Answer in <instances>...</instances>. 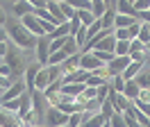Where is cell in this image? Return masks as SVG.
Returning a JSON list of instances; mask_svg holds the SVG:
<instances>
[{
    "label": "cell",
    "mask_w": 150,
    "mask_h": 127,
    "mask_svg": "<svg viewBox=\"0 0 150 127\" xmlns=\"http://www.w3.org/2000/svg\"><path fill=\"white\" fill-rule=\"evenodd\" d=\"M130 45H132L130 54H132V52H146V43H141L139 39H132V41H130Z\"/></svg>",
    "instance_id": "obj_38"
},
{
    "label": "cell",
    "mask_w": 150,
    "mask_h": 127,
    "mask_svg": "<svg viewBox=\"0 0 150 127\" xmlns=\"http://www.w3.org/2000/svg\"><path fill=\"white\" fill-rule=\"evenodd\" d=\"M28 2L37 9H48V0H28Z\"/></svg>",
    "instance_id": "obj_42"
},
{
    "label": "cell",
    "mask_w": 150,
    "mask_h": 127,
    "mask_svg": "<svg viewBox=\"0 0 150 127\" xmlns=\"http://www.w3.org/2000/svg\"><path fill=\"white\" fill-rule=\"evenodd\" d=\"M48 2H66V0H48Z\"/></svg>",
    "instance_id": "obj_47"
},
{
    "label": "cell",
    "mask_w": 150,
    "mask_h": 127,
    "mask_svg": "<svg viewBox=\"0 0 150 127\" xmlns=\"http://www.w3.org/2000/svg\"><path fill=\"white\" fill-rule=\"evenodd\" d=\"M137 39H139L141 43H146V45L150 43V30H148V25H146V23H143V27H141V32H139V36H137Z\"/></svg>",
    "instance_id": "obj_36"
},
{
    "label": "cell",
    "mask_w": 150,
    "mask_h": 127,
    "mask_svg": "<svg viewBox=\"0 0 150 127\" xmlns=\"http://www.w3.org/2000/svg\"><path fill=\"white\" fill-rule=\"evenodd\" d=\"M7 23V14H5V9L0 7V25H5Z\"/></svg>",
    "instance_id": "obj_46"
},
{
    "label": "cell",
    "mask_w": 150,
    "mask_h": 127,
    "mask_svg": "<svg viewBox=\"0 0 150 127\" xmlns=\"http://www.w3.org/2000/svg\"><path fill=\"white\" fill-rule=\"evenodd\" d=\"M134 80L139 82V86H141L143 91H150V66H146V68H143V71H141Z\"/></svg>",
    "instance_id": "obj_19"
},
{
    "label": "cell",
    "mask_w": 150,
    "mask_h": 127,
    "mask_svg": "<svg viewBox=\"0 0 150 127\" xmlns=\"http://www.w3.org/2000/svg\"><path fill=\"white\" fill-rule=\"evenodd\" d=\"M84 125V111H77L68 116V127H82Z\"/></svg>",
    "instance_id": "obj_28"
},
{
    "label": "cell",
    "mask_w": 150,
    "mask_h": 127,
    "mask_svg": "<svg viewBox=\"0 0 150 127\" xmlns=\"http://www.w3.org/2000/svg\"><path fill=\"white\" fill-rule=\"evenodd\" d=\"M105 125H107V120H105V116L98 111V114H93V116L89 118V120H86L82 127H105Z\"/></svg>",
    "instance_id": "obj_24"
},
{
    "label": "cell",
    "mask_w": 150,
    "mask_h": 127,
    "mask_svg": "<svg viewBox=\"0 0 150 127\" xmlns=\"http://www.w3.org/2000/svg\"><path fill=\"white\" fill-rule=\"evenodd\" d=\"M109 91H112V84H109V82H105L103 86H98V102H100V104L109 98Z\"/></svg>",
    "instance_id": "obj_31"
},
{
    "label": "cell",
    "mask_w": 150,
    "mask_h": 127,
    "mask_svg": "<svg viewBox=\"0 0 150 127\" xmlns=\"http://www.w3.org/2000/svg\"><path fill=\"white\" fill-rule=\"evenodd\" d=\"M14 82L9 80V77H5V75H0V89H9Z\"/></svg>",
    "instance_id": "obj_43"
},
{
    "label": "cell",
    "mask_w": 150,
    "mask_h": 127,
    "mask_svg": "<svg viewBox=\"0 0 150 127\" xmlns=\"http://www.w3.org/2000/svg\"><path fill=\"white\" fill-rule=\"evenodd\" d=\"M21 23L28 27L32 34H37V36H43V34H46V30H43V25H41V20H39L34 14H28V16H23V18H21Z\"/></svg>",
    "instance_id": "obj_10"
},
{
    "label": "cell",
    "mask_w": 150,
    "mask_h": 127,
    "mask_svg": "<svg viewBox=\"0 0 150 127\" xmlns=\"http://www.w3.org/2000/svg\"><path fill=\"white\" fill-rule=\"evenodd\" d=\"M123 95L127 100H137L141 95V86L137 80H127V84H125V91H123Z\"/></svg>",
    "instance_id": "obj_16"
},
{
    "label": "cell",
    "mask_w": 150,
    "mask_h": 127,
    "mask_svg": "<svg viewBox=\"0 0 150 127\" xmlns=\"http://www.w3.org/2000/svg\"><path fill=\"white\" fill-rule=\"evenodd\" d=\"M34 50H37V61L41 64V66H48V59H50V36L48 34L39 36Z\"/></svg>",
    "instance_id": "obj_5"
},
{
    "label": "cell",
    "mask_w": 150,
    "mask_h": 127,
    "mask_svg": "<svg viewBox=\"0 0 150 127\" xmlns=\"http://www.w3.org/2000/svg\"><path fill=\"white\" fill-rule=\"evenodd\" d=\"M0 127H21V116L0 107Z\"/></svg>",
    "instance_id": "obj_11"
},
{
    "label": "cell",
    "mask_w": 150,
    "mask_h": 127,
    "mask_svg": "<svg viewBox=\"0 0 150 127\" xmlns=\"http://www.w3.org/2000/svg\"><path fill=\"white\" fill-rule=\"evenodd\" d=\"M116 43H118V39H116V36H105L103 41H100V43L96 45L93 50H105V52H112V54H116Z\"/></svg>",
    "instance_id": "obj_15"
},
{
    "label": "cell",
    "mask_w": 150,
    "mask_h": 127,
    "mask_svg": "<svg viewBox=\"0 0 150 127\" xmlns=\"http://www.w3.org/2000/svg\"><path fill=\"white\" fill-rule=\"evenodd\" d=\"M105 64L96 57L93 52H82V57H80V68H84V71H98V68H103Z\"/></svg>",
    "instance_id": "obj_9"
},
{
    "label": "cell",
    "mask_w": 150,
    "mask_h": 127,
    "mask_svg": "<svg viewBox=\"0 0 150 127\" xmlns=\"http://www.w3.org/2000/svg\"><path fill=\"white\" fill-rule=\"evenodd\" d=\"M68 116L71 114H64L62 109H57L50 104V109H48L46 114V127H62V125H68Z\"/></svg>",
    "instance_id": "obj_3"
},
{
    "label": "cell",
    "mask_w": 150,
    "mask_h": 127,
    "mask_svg": "<svg viewBox=\"0 0 150 127\" xmlns=\"http://www.w3.org/2000/svg\"><path fill=\"white\" fill-rule=\"evenodd\" d=\"M98 20L103 23V27H114V20H116V9L109 7V9L103 14V18H98Z\"/></svg>",
    "instance_id": "obj_23"
},
{
    "label": "cell",
    "mask_w": 150,
    "mask_h": 127,
    "mask_svg": "<svg viewBox=\"0 0 150 127\" xmlns=\"http://www.w3.org/2000/svg\"><path fill=\"white\" fill-rule=\"evenodd\" d=\"M143 64H146V61H132L130 66L125 68V73H123V77H125V80H134V77H137V75L141 73V68H143Z\"/></svg>",
    "instance_id": "obj_18"
},
{
    "label": "cell",
    "mask_w": 150,
    "mask_h": 127,
    "mask_svg": "<svg viewBox=\"0 0 150 127\" xmlns=\"http://www.w3.org/2000/svg\"><path fill=\"white\" fill-rule=\"evenodd\" d=\"M0 27H5V25H0Z\"/></svg>",
    "instance_id": "obj_53"
},
{
    "label": "cell",
    "mask_w": 150,
    "mask_h": 127,
    "mask_svg": "<svg viewBox=\"0 0 150 127\" xmlns=\"http://www.w3.org/2000/svg\"><path fill=\"white\" fill-rule=\"evenodd\" d=\"M2 61L11 68L14 80L25 77V71H28L30 64H28V59H25V54H23V48H18L14 41H9V50H7V54H5V59H2Z\"/></svg>",
    "instance_id": "obj_2"
},
{
    "label": "cell",
    "mask_w": 150,
    "mask_h": 127,
    "mask_svg": "<svg viewBox=\"0 0 150 127\" xmlns=\"http://www.w3.org/2000/svg\"><path fill=\"white\" fill-rule=\"evenodd\" d=\"M132 102H134V107L139 109V111H143V114H146V116L150 118V102H148V100H141V98H137V100H132Z\"/></svg>",
    "instance_id": "obj_32"
},
{
    "label": "cell",
    "mask_w": 150,
    "mask_h": 127,
    "mask_svg": "<svg viewBox=\"0 0 150 127\" xmlns=\"http://www.w3.org/2000/svg\"><path fill=\"white\" fill-rule=\"evenodd\" d=\"M59 5H62V11H64L66 20H71V18H75V14H77V11H75V9L71 7V5H66V2H59Z\"/></svg>",
    "instance_id": "obj_39"
},
{
    "label": "cell",
    "mask_w": 150,
    "mask_h": 127,
    "mask_svg": "<svg viewBox=\"0 0 150 127\" xmlns=\"http://www.w3.org/2000/svg\"><path fill=\"white\" fill-rule=\"evenodd\" d=\"M11 11H14L18 18H23V16H28V14H34V11H37V7H32L28 0H16V2L11 5Z\"/></svg>",
    "instance_id": "obj_14"
},
{
    "label": "cell",
    "mask_w": 150,
    "mask_h": 127,
    "mask_svg": "<svg viewBox=\"0 0 150 127\" xmlns=\"http://www.w3.org/2000/svg\"><path fill=\"white\" fill-rule=\"evenodd\" d=\"M43 66L39 61H30V66H28V71H25V86H28V91L32 93V91L37 89V75H39V71H41Z\"/></svg>",
    "instance_id": "obj_8"
},
{
    "label": "cell",
    "mask_w": 150,
    "mask_h": 127,
    "mask_svg": "<svg viewBox=\"0 0 150 127\" xmlns=\"http://www.w3.org/2000/svg\"><path fill=\"white\" fill-rule=\"evenodd\" d=\"M114 9H116V14L132 16V18L139 20V11L134 9V2H130V0H116V2H114Z\"/></svg>",
    "instance_id": "obj_12"
},
{
    "label": "cell",
    "mask_w": 150,
    "mask_h": 127,
    "mask_svg": "<svg viewBox=\"0 0 150 127\" xmlns=\"http://www.w3.org/2000/svg\"><path fill=\"white\" fill-rule=\"evenodd\" d=\"M141 27H143V23H141V20H137L134 25H130V27H127V32H130V39H137V36H139Z\"/></svg>",
    "instance_id": "obj_40"
},
{
    "label": "cell",
    "mask_w": 150,
    "mask_h": 127,
    "mask_svg": "<svg viewBox=\"0 0 150 127\" xmlns=\"http://www.w3.org/2000/svg\"><path fill=\"white\" fill-rule=\"evenodd\" d=\"M146 50H148V52H150V43H148V45H146Z\"/></svg>",
    "instance_id": "obj_48"
},
{
    "label": "cell",
    "mask_w": 150,
    "mask_h": 127,
    "mask_svg": "<svg viewBox=\"0 0 150 127\" xmlns=\"http://www.w3.org/2000/svg\"><path fill=\"white\" fill-rule=\"evenodd\" d=\"M34 127H46V125H34Z\"/></svg>",
    "instance_id": "obj_49"
},
{
    "label": "cell",
    "mask_w": 150,
    "mask_h": 127,
    "mask_svg": "<svg viewBox=\"0 0 150 127\" xmlns=\"http://www.w3.org/2000/svg\"><path fill=\"white\" fill-rule=\"evenodd\" d=\"M91 2H93V0H91Z\"/></svg>",
    "instance_id": "obj_55"
},
{
    "label": "cell",
    "mask_w": 150,
    "mask_h": 127,
    "mask_svg": "<svg viewBox=\"0 0 150 127\" xmlns=\"http://www.w3.org/2000/svg\"><path fill=\"white\" fill-rule=\"evenodd\" d=\"M91 71H84V68H77L73 73H66L64 75V84H86Z\"/></svg>",
    "instance_id": "obj_13"
},
{
    "label": "cell",
    "mask_w": 150,
    "mask_h": 127,
    "mask_svg": "<svg viewBox=\"0 0 150 127\" xmlns=\"http://www.w3.org/2000/svg\"><path fill=\"white\" fill-rule=\"evenodd\" d=\"M148 30H150V25H148Z\"/></svg>",
    "instance_id": "obj_54"
},
{
    "label": "cell",
    "mask_w": 150,
    "mask_h": 127,
    "mask_svg": "<svg viewBox=\"0 0 150 127\" xmlns=\"http://www.w3.org/2000/svg\"><path fill=\"white\" fill-rule=\"evenodd\" d=\"M68 27H71V36H75L77 32H80V30H82V20H80L77 16L71 18V20H68Z\"/></svg>",
    "instance_id": "obj_34"
},
{
    "label": "cell",
    "mask_w": 150,
    "mask_h": 127,
    "mask_svg": "<svg viewBox=\"0 0 150 127\" xmlns=\"http://www.w3.org/2000/svg\"><path fill=\"white\" fill-rule=\"evenodd\" d=\"M109 9V5L105 2V0H93V7H91V11H93L96 18H103V14Z\"/></svg>",
    "instance_id": "obj_26"
},
{
    "label": "cell",
    "mask_w": 150,
    "mask_h": 127,
    "mask_svg": "<svg viewBox=\"0 0 150 127\" xmlns=\"http://www.w3.org/2000/svg\"><path fill=\"white\" fill-rule=\"evenodd\" d=\"M25 91H28V86H25V80H16V82L9 86V89L2 91V95H0V104H5V102H9V100L21 98Z\"/></svg>",
    "instance_id": "obj_4"
},
{
    "label": "cell",
    "mask_w": 150,
    "mask_h": 127,
    "mask_svg": "<svg viewBox=\"0 0 150 127\" xmlns=\"http://www.w3.org/2000/svg\"><path fill=\"white\" fill-rule=\"evenodd\" d=\"M112 2H116V0H112Z\"/></svg>",
    "instance_id": "obj_52"
},
{
    "label": "cell",
    "mask_w": 150,
    "mask_h": 127,
    "mask_svg": "<svg viewBox=\"0 0 150 127\" xmlns=\"http://www.w3.org/2000/svg\"><path fill=\"white\" fill-rule=\"evenodd\" d=\"M0 107H5L7 111H16V114H18V109H21V98L9 100V102H5V104H0Z\"/></svg>",
    "instance_id": "obj_37"
},
{
    "label": "cell",
    "mask_w": 150,
    "mask_h": 127,
    "mask_svg": "<svg viewBox=\"0 0 150 127\" xmlns=\"http://www.w3.org/2000/svg\"><path fill=\"white\" fill-rule=\"evenodd\" d=\"M91 52H93V54H96V57H98V59H100L103 64H109L112 59H116V54H112V52H105V50H91Z\"/></svg>",
    "instance_id": "obj_33"
},
{
    "label": "cell",
    "mask_w": 150,
    "mask_h": 127,
    "mask_svg": "<svg viewBox=\"0 0 150 127\" xmlns=\"http://www.w3.org/2000/svg\"><path fill=\"white\" fill-rule=\"evenodd\" d=\"M125 84H127V80H125L123 75H114V89L118 91V93L125 91Z\"/></svg>",
    "instance_id": "obj_35"
},
{
    "label": "cell",
    "mask_w": 150,
    "mask_h": 127,
    "mask_svg": "<svg viewBox=\"0 0 150 127\" xmlns=\"http://www.w3.org/2000/svg\"><path fill=\"white\" fill-rule=\"evenodd\" d=\"M66 5H71L75 11H80V9L91 11V7H93V2H91V0H66Z\"/></svg>",
    "instance_id": "obj_25"
},
{
    "label": "cell",
    "mask_w": 150,
    "mask_h": 127,
    "mask_svg": "<svg viewBox=\"0 0 150 127\" xmlns=\"http://www.w3.org/2000/svg\"><path fill=\"white\" fill-rule=\"evenodd\" d=\"M7 50H9V41H7V43H0V57H2V59H5Z\"/></svg>",
    "instance_id": "obj_45"
},
{
    "label": "cell",
    "mask_w": 150,
    "mask_h": 127,
    "mask_svg": "<svg viewBox=\"0 0 150 127\" xmlns=\"http://www.w3.org/2000/svg\"><path fill=\"white\" fill-rule=\"evenodd\" d=\"M139 20H146V25H150V9L148 11H139Z\"/></svg>",
    "instance_id": "obj_44"
},
{
    "label": "cell",
    "mask_w": 150,
    "mask_h": 127,
    "mask_svg": "<svg viewBox=\"0 0 150 127\" xmlns=\"http://www.w3.org/2000/svg\"><path fill=\"white\" fill-rule=\"evenodd\" d=\"M68 34H71V27H68V20H66V23H62L59 27H55L48 36H50V41H52V39H64V36H68Z\"/></svg>",
    "instance_id": "obj_22"
},
{
    "label": "cell",
    "mask_w": 150,
    "mask_h": 127,
    "mask_svg": "<svg viewBox=\"0 0 150 127\" xmlns=\"http://www.w3.org/2000/svg\"><path fill=\"white\" fill-rule=\"evenodd\" d=\"M5 27H7V32H9V39L18 45V48H23V50H32V48H37L39 36L32 34L21 20H7Z\"/></svg>",
    "instance_id": "obj_1"
},
{
    "label": "cell",
    "mask_w": 150,
    "mask_h": 127,
    "mask_svg": "<svg viewBox=\"0 0 150 127\" xmlns=\"http://www.w3.org/2000/svg\"><path fill=\"white\" fill-rule=\"evenodd\" d=\"M134 9H137V11H148L150 0H134Z\"/></svg>",
    "instance_id": "obj_41"
},
{
    "label": "cell",
    "mask_w": 150,
    "mask_h": 127,
    "mask_svg": "<svg viewBox=\"0 0 150 127\" xmlns=\"http://www.w3.org/2000/svg\"><path fill=\"white\" fill-rule=\"evenodd\" d=\"M80 57H82V54H73V57H68V59L62 64L64 75H66V73H73V71H77V68H80Z\"/></svg>",
    "instance_id": "obj_21"
},
{
    "label": "cell",
    "mask_w": 150,
    "mask_h": 127,
    "mask_svg": "<svg viewBox=\"0 0 150 127\" xmlns=\"http://www.w3.org/2000/svg\"><path fill=\"white\" fill-rule=\"evenodd\" d=\"M9 2H11V5H14V2H16V0H9Z\"/></svg>",
    "instance_id": "obj_50"
},
{
    "label": "cell",
    "mask_w": 150,
    "mask_h": 127,
    "mask_svg": "<svg viewBox=\"0 0 150 127\" xmlns=\"http://www.w3.org/2000/svg\"><path fill=\"white\" fill-rule=\"evenodd\" d=\"M86 84H64L59 93H64V95H71V98H80L82 93H84Z\"/></svg>",
    "instance_id": "obj_17"
},
{
    "label": "cell",
    "mask_w": 150,
    "mask_h": 127,
    "mask_svg": "<svg viewBox=\"0 0 150 127\" xmlns=\"http://www.w3.org/2000/svg\"><path fill=\"white\" fill-rule=\"evenodd\" d=\"M132 64L130 54L127 57H116V59H112V61L107 64V73H109V77H114V75H123L125 73V68Z\"/></svg>",
    "instance_id": "obj_6"
},
{
    "label": "cell",
    "mask_w": 150,
    "mask_h": 127,
    "mask_svg": "<svg viewBox=\"0 0 150 127\" xmlns=\"http://www.w3.org/2000/svg\"><path fill=\"white\" fill-rule=\"evenodd\" d=\"M107 100H112L114 109H116V111H121V114H125V111L130 109V104H132V100H127L123 93H118V91L114 89V84H112V91H109V98H107Z\"/></svg>",
    "instance_id": "obj_7"
},
{
    "label": "cell",
    "mask_w": 150,
    "mask_h": 127,
    "mask_svg": "<svg viewBox=\"0 0 150 127\" xmlns=\"http://www.w3.org/2000/svg\"><path fill=\"white\" fill-rule=\"evenodd\" d=\"M109 127H127V120H125V114L116 111L112 118H109Z\"/></svg>",
    "instance_id": "obj_27"
},
{
    "label": "cell",
    "mask_w": 150,
    "mask_h": 127,
    "mask_svg": "<svg viewBox=\"0 0 150 127\" xmlns=\"http://www.w3.org/2000/svg\"><path fill=\"white\" fill-rule=\"evenodd\" d=\"M130 2H134V0H130Z\"/></svg>",
    "instance_id": "obj_51"
},
{
    "label": "cell",
    "mask_w": 150,
    "mask_h": 127,
    "mask_svg": "<svg viewBox=\"0 0 150 127\" xmlns=\"http://www.w3.org/2000/svg\"><path fill=\"white\" fill-rule=\"evenodd\" d=\"M100 114H103V116H105V120L109 123V118H112L114 114H116V109H114L112 100H105V102H103V107H100Z\"/></svg>",
    "instance_id": "obj_29"
},
{
    "label": "cell",
    "mask_w": 150,
    "mask_h": 127,
    "mask_svg": "<svg viewBox=\"0 0 150 127\" xmlns=\"http://www.w3.org/2000/svg\"><path fill=\"white\" fill-rule=\"evenodd\" d=\"M137 23V18H132V16H123V14H116V20H114V30H121V27H127L134 25Z\"/></svg>",
    "instance_id": "obj_20"
},
{
    "label": "cell",
    "mask_w": 150,
    "mask_h": 127,
    "mask_svg": "<svg viewBox=\"0 0 150 127\" xmlns=\"http://www.w3.org/2000/svg\"><path fill=\"white\" fill-rule=\"evenodd\" d=\"M130 50H132L130 41H118V43H116V57H127Z\"/></svg>",
    "instance_id": "obj_30"
}]
</instances>
